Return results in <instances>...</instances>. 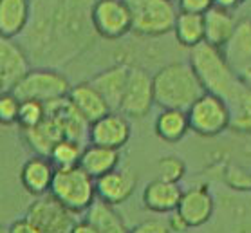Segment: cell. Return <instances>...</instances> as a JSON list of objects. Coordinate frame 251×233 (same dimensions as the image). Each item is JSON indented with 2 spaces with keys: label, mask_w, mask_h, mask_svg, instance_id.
Returning a JSON list of instances; mask_svg holds the SVG:
<instances>
[{
  "label": "cell",
  "mask_w": 251,
  "mask_h": 233,
  "mask_svg": "<svg viewBox=\"0 0 251 233\" xmlns=\"http://www.w3.org/2000/svg\"><path fill=\"white\" fill-rule=\"evenodd\" d=\"M22 134L24 141L27 143V147L33 150L34 155H44V157H49L52 148L65 137L62 129L58 127V123L54 120H51L49 116L42 121L40 125L22 130Z\"/></svg>",
  "instance_id": "obj_21"
},
{
  "label": "cell",
  "mask_w": 251,
  "mask_h": 233,
  "mask_svg": "<svg viewBox=\"0 0 251 233\" xmlns=\"http://www.w3.org/2000/svg\"><path fill=\"white\" fill-rule=\"evenodd\" d=\"M228 62L233 67H246L251 63V20L237 24L233 36L223 49Z\"/></svg>",
  "instance_id": "obj_25"
},
{
  "label": "cell",
  "mask_w": 251,
  "mask_h": 233,
  "mask_svg": "<svg viewBox=\"0 0 251 233\" xmlns=\"http://www.w3.org/2000/svg\"><path fill=\"white\" fill-rule=\"evenodd\" d=\"M155 134L166 143L181 141L190 130V120L186 110L179 108H163L155 118Z\"/></svg>",
  "instance_id": "obj_24"
},
{
  "label": "cell",
  "mask_w": 251,
  "mask_h": 233,
  "mask_svg": "<svg viewBox=\"0 0 251 233\" xmlns=\"http://www.w3.org/2000/svg\"><path fill=\"white\" fill-rule=\"evenodd\" d=\"M31 71V58L15 38L0 40V91L11 92Z\"/></svg>",
  "instance_id": "obj_11"
},
{
  "label": "cell",
  "mask_w": 251,
  "mask_h": 233,
  "mask_svg": "<svg viewBox=\"0 0 251 233\" xmlns=\"http://www.w3.org/2000/svg\"><path fill=\"white\" fill-rule=\"evenodd\" d=\"M54 174H56V166L52 165L49 157L33 155L24 163L20 170V182L31 195L40 197L51 192Z\"/></svg>",
  "instance_id": "obj_16"
},
{
  "label": "cell",
  "mask_w": 251,
  "mask_h": 233,
  "mask_svg": "<svg viewBox=\"0 0 251 233\" xmlns=\"http://www.w3.org/2000/svg\"><path fill=\"white\" fill-rule=\"evenodd\" d=\"M130 69L132 67L126 63H116L112 67L98 73L91 80L92 87L109 103L110 110H120L128 76H130Z\"/></svg>",
  "instance_id": "obj_14"
},
{
  "label": "cell",
  "mask_w": 251,
  "mask_h": 233,
  "mask_svg": "<svg viewBox=\"0 0 251 233\" xmlns=\"http://www.w3.org/2000/svg\"><path fill=\"white\" fill-rule=\"evenodd\" d=\"M228 105L231 110L229 129L239 134H251V89L242 85Z\"/></svg>",
  "instance_id": "obj_28"
},
{
  "label": "cell",
  "mask_w": 251,
  "mask_h": 233,
  "mask_svg": "<svg viewBox=\"0 0 251 233\" xmlns=\"http://www.w3.org/2000/svg\"><path fill=\"white\" fill-rule=\"evenodd\" d=\"M239 78H240V81H242V83L248 87V89H251V63L240 69V71H239Z\"/></svg>",
  "instance_id": "obj_39"
},
{
  "label": "cell",
  "mask_w": 251,
  "mask_h": 233,
  "mask_svg": "<svg viewBox=\"0 0 251 233\" xmlns=\"http://www.w3.org/2000/svg\"><path fill=\"white\" fill-rule=\"evenodd\" d=\"M204 26H206V40L210 46H215L219 49H224L229 38L233 36L237 22L233 20L231 13L228 9L213 6L208 13H204Z\"/></svg>",
  "instance_id": "obj_22"
},
{
  "label": "cell",
  "mask_w": 251,
  "mask_h": 233,
  "mask_svg": "<svg viewBox=\"0 0 251 233\" xmlns=\"http://www.w3.org/2000/svg\"><path fill=\"white\" fill-rule=\"evenodd\" d=\"M92 26L101 38L118 40L132 31V13L125 0H96L92 6Z\"/></svg>",
  "instance_id": "obj_9"
},
{
  "label": "cell",
  "mask_w": 251,
  "mask_h": 233,
  "mask_svg": "<svg viewBox=\"0 0 251 233\" xmlns=\"http://www.w3.org/2000/svg\"><path fill=\"white\" fill-rule=\"evenodd\" d=\"M177 2L181 11L197 13V15H204L213 7V0H177Z\"/></svg>",
  "instance_id": "obj_34"
},
{
  "label": "cell",
  "mask_w": 251,
  "mask_h": 233,
  "mask_svg": "<svg viewBox=\"0 0 251 233\" xmlns=\"http://www.w3.org/2000/svg\"><path fill=\"white\" fill-rule=\"evenodd\" d=\"M174 33H176V38L181 46L190 47V49L197 47L206 40L204 15L179 11Z\"/></svg>",
  "instance_id": "obj_26"
},
{
  "label": "cell",
  "mask_w": 251,
  "mask_h": 233,
  "mask_svg": "<svg viewBox=\"0 0 251 233\" xmlns=\"http://www.w3.org/2000/svg\"><path fill=\"white\" fill-rule=\"evenodd\" d=\"M130 132V123H128L125 114H121L120 110H112L107 116L91 123L89 143L120 150L121 147H125L128 143Z\"/></svg>",
  "instance_id": "obj_12"
},
{
  "label": "cell",
  "mask_w": 251,
  "mask_h": 233,
  "mask_svg": "<svg viewBox=\"0 0 251 233\" xmlns=\"http://www.w3.org/2000/svg\"><path fill=\"white\" fill-rule=\"evenodd\" d=\"M2 233H6V232H2Z\"/></svg>",
  "instance_id": "obj_40"
},
{
  "label": "cell",
  "mask_w": 251,
  "mask_h": 233,
  "mask_svg": "<svg viewBox=\"0 0 251 233\" xmlns=\"http://www.w3.org/2000/svg\"><path fill=\"white\" fill-rule=\"evenodd\" d=\"M186 174V165L176 155H165L157 161V179L166 182H179Z\"/></svg>",
  "instance_id": "obj_31"
},
{
  "label": "cell",
  "mask_w": 251,
  "mask_h": 233,
  "mask_svg": "<svg viewBox=\"0 0 251 233\" xmlns=\"http://www.w3.org/2000/svg\"><path fill=\"white\" fill-rule=\"evenodd\" d=\"M31 20L29 0H0V34L2 38H17Z\"/></svg>",
  "instance_id": "obj_20"
},
{
  "label": "cell",
  "mask_w": 251,
  "mask_h": 233,
  "mask_svg": "<svg viewBox=\"0 0 251 233\" xmlns=\"http://www.w3.org/2000/svg\"><path fill=\"white\" fill-rule=\"evenodd\" d=\"M85 147L87 145L76 141V139L63 137L62 141L52 148L49 159L52 161V165L56 166V168H73V166H80L81 155H83Z\"/></svg>",
  "instance_id": "obj_29"
},
{
  "label": "cell",
  "mask_w": 251,
  "mask_h": 233,
  "mask_svg": "<svg viewBox=\"0 0 251 233\" xmlns=\"http://www.w3.org/2000/svg\"><path fill=\"white\" fill-rule=\"evenodd\" d=\"M96 2V0H94ZM92 0H34L22 47L31 62L60 65L78 56L94 42Z\"/></svg>",
  "instance_id": "obj_1"
},
{
  "label": "cell",
  "mask_w": 251,
  "mask_h": 233,
  "mask_svg": "<svg viewBox=\"0 0 251 233\" xmlns=\"http://www.w3.org/2000/svg\"><path fill=\"white\" fill-rule=\"evenodd\" d=\"M47 116L58 123L62 129L63 136L69 139H76L85 145L89 143V132H91V123L85 120V116L73 105L69 98H60L51 103H46Z\"/></svg>",
  "instance_id": "obj_13"
},
{
  "label": "cell",
  "mask_w": 251,
  "mask_h": 233,
  "mask_svg": "<svg viewBox=\"0 0 251 233\" xmlns=\"http://www.w3.org/2000/svg\"><path fill=\"white\" fill-rule=\"evenodd\" d=\"M11 92L20 102L36 100L42 103H51L60 98H67L71 92V83L56 69L38 67L31 69L27 76Z\"/></svg>",
  "instance_id": "obj_6"
},
{
  "label": "cell",
  "mask_w": 251,
  "mask_h": 233,
  "mask_svg": "<svg viewBox=\"0 0 251 233\" xmlns=\"http://www.w3.org/2000/svg\"><path fill=\"white\" fill-rule=\"evenodd\" d=\"M118 165H120V150L92 145V143L85 147L80 161L81 168L94 179H100L105 174L116 170Z\"/></svg>",
  "instance_id": "obj_23"
},
{
  "label": "cell",
  "mask_w": 251,
  "mask_h": 233,
  "mask_svg": "<svg viewBox=\"0 0 251 233\" xmlns=\"http://www.w3.org/2000/svg\"><path fill=\"white\" fill-rule=\"evenodd\" d=\"M154 103V76H150L145 69L132 67L120 112L126 118H145Z\"/></svg>",
  "instance_id": "obj_10"
},
{
  "label": "cell",
  "mask_w": 251,
  "mask_h": 233,
  "mask_svg": "<svg viewBox=\"0 0 251 233\" xmlns=\"http://www.w3.org/2000/svg\"><path fill=\"white\" fill-rule=\"evenodd\" d=\"M25 217L38 228L40 233H73L78 224V215L67 210L51 193L34 199Z\"/></svg>",
  "instance_id": "obj_8"
},
{
  "label": "cell",
  "mask_w": 251,
  "mask_h": 233,
  "mask_svg": "<svg viewBox=\"0 0 251 233\" xmlns=\"http://www.w3.org/2000/svg\"><path fill=\"white\" fill-rule=\"evenodd\" d=\"M240 4H242V0H213V6L228 9V11H231V9H235V7H239Z\"/></svg>",
  "instance_id": "obj_38"
},
{
  "label": "cell",
  "mask_w": 251,
  "mask_h": 233,
  "mask_svg": "<svg viewBox=\"0 0 251 233\" xmlns=\"http://www.w3.org/2000/svg\"><path fill=\"white\" fill-rule=\"evenodd\" d=\"M190 65L199 76L206 92L217 94L228 103L237 96V92L244 85L235 67L228 62L223 49L210 46L208 42H202L192 49Z\"/></svg>",
  "instance_id": "obj_2"
},
{
  "label": "cell",
  "mask_w": 251,
  "mask_h": 233,
  "mask_svg": "<svg viewBox=\"0 0 251 233\" xmlns=\"http://www.w3.org/2000/svg\"><path fill=\"white\" fill-rule=\"evenodd\" d=\"M46 118V103L36 102V100H22V103H20V114H18V125L22 127V130L40 125Z\"/></svg>",
  "instance_id": "obj_30"
},
{
  "label": "cell",
  "mask_w": 251,
  "mask_h": 233,
  "mask_svg": "<svg viewBox=\"0 0 251 233\" xmlns=\"http://www.w3.org/2000/svg\"><path fill=\"white\" fill-rule=\"evenodd\" d=\"M204 92L199 76L190 63L172 62L154 74L155 105L161 108L188 110Z\"/></svg>",
  "instance_id": "obj_3"
},
{
  "label": "cell",
  "mask_w": 251,
  "mask_h": 233,
  "mask_svg": "<svg viewBox=\"0 0 251 233\" xmlns=\"http://www.w3.org/2000/svg\"><path fill=\"white\" fill-rule=\"evenodd\" d=\"M6 233H40V232H38V228L34 226L27 217H24V219H18V221L13 222L11 226L7 228Z\"/></svg>",
  "instance_id": "obj_35"
},
{
  "label": "cell",
  "mask_w": 251,
  "mask_h": 233,
  "mask_svg": "<svg viewBox=\"0 0 251 233\" xmlns=\"http://www.w3.org/2000/svg\"><path fill=\"white\" fill-rule=\"evenodd\" d=\"M183 190L179 182H166L161 179L149 182L143 190V205L154 213H172L181 203Z\"/></svg>",
  "instance_id": "obj_18"
},
{
  "label": "cell",
  "mask_w": 251,
  "mask_h": 233,
  "mask_svg": "<svg viewBox=\"0 0 251 233\" xmlns=\"http://www.w3.org/2000/svg\"><path fill=\"white\" fill-rule=\"evenodd\" d=\"M49 193L76 215L87 213L98 199L96 179L89 176L81 166L56 168Z\"/></svg>",
  "instance_id": "obj_4"
},
{
  "label": "cell",
  "mask_w": 251,
  "mask_h": 233,
  "mask_svg": "<svg viewBox=\"0 0 251 233\" xmlns=\"http://www.w3.org/2000/svg\"><path fill=\"white\" fill-rule=\"evenodd\" d=\"M20 100L13 92H2L0 94V121L4 125L18 123V114H20Z\"/></svg>",
  "instance_id": "obj_32"
},
{
  "label": "cell",
  "mask_w": 251,
  "mask_h": 233,
  "mask_svg": "<svg viewBox=\"0 0 251 233\" xmlns=\"http://www.w3.org/2000/svg\"><path fill=\"white\" fill-rule=\"evenodd\" d=\"M166 222H168V226H170L172 232H186L190 228V224L186 221H184V217L179 213V211H172V213H168V219H166Z\"/></svg>",
  "instance_id": "obj_36"
},
{
  "label": "cell",
  "mask_w": 251,
  "mask_h": 233,
  "mask_svg": "<svg viewBox=\"0 0 251 233\" xmlns=\"http://www.w3.org/2000/svg\"><path fill=\"white\" fill-rule=\"evenodd\" d=\"M168 222L163 219H147L130 230V233H170Z\"/></svg>",
  "instance_id": "obj_33"
},
{
  "label": "cell",
  "mask_w": 251,
  "mask_h": 233,
  "mask_svg": "<svg viewBox=\"0 0 251 233\" xmlns=\"http://www.w3.org/2000/svg\"><path fill=\"white\" fill-rule=\"evenodd\" d=\"M213 197L204 186H195L183 192L181 203L177 206V211L184 217L190 228H199L210 221L213 215Z\"/></svg>",
  "instance_id": "obj_17"
},
{
  "label": "cell",
  "mask_w": 251,
  "mask_h": 233,
  "mask_svg": "<svg viewBox=\"0 0 251 233\" xmlns=\"http://www.w3.org/2000/svg\"><path fill=\"white\" fill-rule=\"evenodd\" d=\"M137 177L130 170H112L96 179L98 199L112 206H118L132 197L136 190Z\"/></svg>",
  "instance_id": "obj_15"
},
{
  "label": "cell",
  "mask_w": 251,
  "mask_h": 233,
  "mask_svg": "<svg viewBox=\"0 0 251 233\" xmlns=\"http://www.w3.org/2000/svg\"><path fill=\"white\" fill-rule=\"evenodd\" d=\"M132 13V31L139 36H163L176 27L179 11L174 0H125Z\"/></svg>",
  "instance_id": "obj_5"
},
{
  "label": "cell",
  "mask_w": 251,
  "mask_h": 233,
  "mask_svg": "<svg viewBox=\"0 0 251 233\" xmlns=\"http://www.w3.org/2000/svg\"><path fill=\"white\" fill-rule=\"evenodd\" d=\"M85 219L92 226H96L100 233H130L125 221L114 210V206L105 201L96 199V203L87 210Z\"/></svg>",
  "instance_id": "obj_27"
},
{
  "label": "cell",
  "mask_w": 251,
  "mask_h": 233,
  "mask_svg": "<svg viewBox=\"0 0 251 233\" xmlns=\"http://www.w3.org/2000/svg\"><path fill=\"white\" fill-rule=\"evenodd\" d=\"M67 98L73 102V105L85 116V120L89 121V123H94V121H98L100 118L112 112L109 107V103L105 102V98L92 87L91 81H83V83H78V85L71 87V92H69Z\"/></svg>",
  "instance_id": "obj_19"
},
{
  "label": "cell",
  "mask_w": 251,
  "mask_h": 233,
  "mask_svg": "<svg viewBox=\"0 0 251 233\" xmlns=\"http://www.w3.org/2000/svg\"><path fill=\"white\" fill-rule=\"evenodd\" d=\"M190 120V130L202 137H213L229 129L231 110L224 98L204 92L192 107L186 110Z\"/></svg>",
  "instance_id": "obj_7"
},
{
  "label": "cell",
  "mask_w": 251,
  "mask_h": 233,
  "mask_svg": "<svg viewBox=\"0 0 251 233\" xmlns=\"http://www.w3.org/2000/svg\"><path fill=\"white\" fill-rule=\"evenodd\" d=\"M73 233H100V232H98V228L92 226L87 219H83V221H78V224L75 226Z\"/></svg>",
  "instance_id": "obj_37"
}]
</instances>
